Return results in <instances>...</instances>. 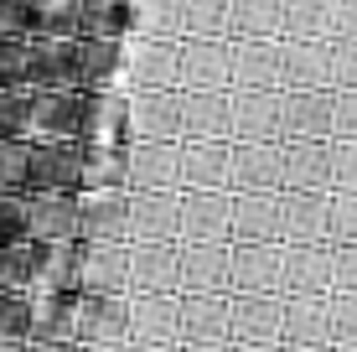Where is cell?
<instances>
[{
	"instance_id": "cell-10",
	"label": "cell",
	"mask_w": 357,
	"mask_h": 352,
	"mask_svg": "<svg viewBox=\"0 0 357 352\" xmlns=\"http://www.w3.org/2000/svg\"><path fill=\"white\" fill-rule=\"evenodd\" d=\"M0 244H26V197L0 192Z\"/></svg>"
},
{
	"instance_id": "cell-5",
	"label": "cell",
	"mask_w": 357,
	"mask_h": 352,
	"mask_svg": "<svg viewBox=\"0 0 357 352\" xmlns=\"http://www.w3.org/2000/svg\"><path fill=\"white\" fill-rule=\"evenodd\" d=\"M114 68H119V42H98V36H78V42H73V83H78V89L109 83Z\"/></svg>"
},
{
	"instance_id": "cell-8",
	"label": "cell",
	"mask_w": 357,
	"mask_h": 352,
	"mask_svg": "<svg viewBox=\"0 0 357 352\" xmlns=\"http://www.w3.org/2000/svg\"><path fill=\"white\" fill-rule=\"evenodd\" d=\"M36 326V306L21 290H0V342H26V332Z\"/></svg>"
},
{
	"instance_id": "cell-3",
	"label": "cell",
	"mask_w": 357,
	"mask_h": 352,
	"mask_svg": "<svg viewBox=\"0 0 357 352\" xmlns=\"http://www.w3.org/2000/svg\"><path fill=\"white\" fill-rule=\"evenodd\" d=\"M26 197V244H73L78 197L73 192H21Z\"/></svg>"
},
{
	"instance_id": "cell-7",
	"label": "cell",
	"mask_w": 357,
	"mask_h": 352,
	"mask_svg": "<svg viewBox=\"0 0 357 352\" xmlns=\"http://www.w3.org/2000/svg\"><path fill=\"white\" fill-rule=\"evenodd\" d=\"M36 280V244H0V290L31 296Z\"/></svg>"
},
{
	"instance_id": "cell-13",
	"label": "cell",
	"mask_w": 357,
	"mask_h": 352,
	"mask_svg": "<svg viewBox=\"0 0 357 352\" xmlns=\"http://www.w3.org/2000/svg\"><path fill=\"white\" fill-rule=\"evenodd\" d=\"M21 31H31L26 0H0V36H21Z\"/></svg>"
},
{
	"instance_id": "cell-12",
	"label": "cell",
	"mask_w": 357,
	"mask_h": 352,
	"mask_svg": "<svg viewBox=\"0 0 357 352\" xmlns=\"http://www.w3.org/2000/svg\"><path fill=\"white\" fill-rule=\"evenodd\" d=\"M26 130V89H0V140H21Z\"/></svg>"
},
{
	"instance_id": "cell-1",
	"label": "cell",
	"mask_w": 357,
	"mask_h": 352,
	"mask_svg": "<svg viewBox=\"0 0 357 352\" xmlns=\"http://www.w3.org/2000/svg\"><path fill=\"white\" fill-rule=\"evenodd\" d=\"M83 125V93L78 89H26V130L21 140H78Z\"/></svg>"
},
{
	"instance_id": "cell-9",
	"label": "cell",
	"mask_w": 357,
	"mask_h": 352,
	"mask_svg": "<svg viewBox=\"0 0 357 352\" xmlns=\"http://www.w3.org/2000/svg\"><path fill=\"white\" fill-rule=\"evenodd\" d=\"M26 140H0V192H26Z\"/></svg>"
},
{
	"instance_id": "cell-4",
	"label": "cell",
	"mask_w": 357,
	"mask_h": 352,
	"mask_svg": "<svg viewBox=\"0 0 357 352\" xmlns=\"http://www.w3.org/2000/svg\"><path fill=\"white\" fill-rule=\"evenodd\" d=\"M73 42H52V36L26 42V83L31 89H78L73 83Z\"/></svg>"
},
{
	"instance_id": "cell-11",
	"label": "cell",
	"mask_w": 357,
	"mask_h": 352,
	"mask_svg": "<svg viewBox=\"0 0 357 352\" xmlns=\"http://www.w3.org/2000/svg\"><path fill=\"white\" fill-rule=\"evenodd\" d=\"M21 83H26V42L0 36V89H21Z\"/></svg>"
},
{
	"instance_id": "cell-6",
	"label": "cell",
	"mask_w": 357,
	"mask_h": 352,
	"mask_svg": "<svg viewBox=\"0 0 357 352\" xmlns=\"http://www.w3.org/2000/svg\"><path fill=\"white\" fill-rule=\"evenodd\" d=\"M36 36H52V42H73L78 36V0H26Z\"/></svg>"
},
{
	"instance_id": "cell-2",
	"label": "cell",
	"mask_w": 357,
	"mask_h": 352,
	"mask_svg": "<svg viewBox=\"0 0 357 352\" xmlns=\"http://www.w3.org/2000/svg\"><path fill=\"white\" fill-rule=\"evenodd\" d=\"M83 181L78 140H36L26 155V192H73Z\"/></svg>"
}]
</instances>
